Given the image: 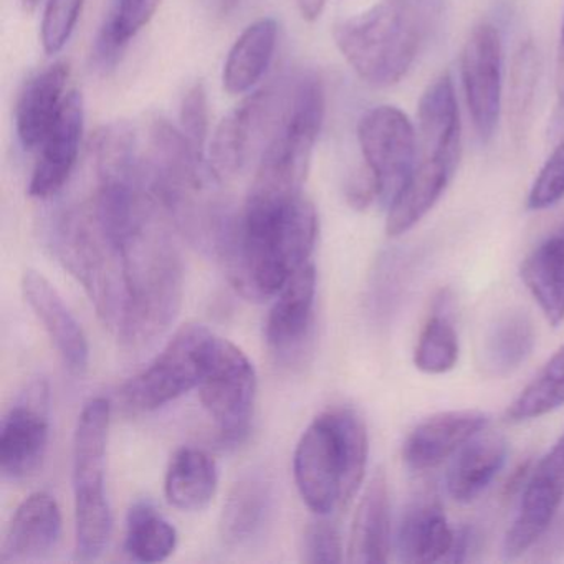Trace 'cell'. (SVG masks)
<instances>
[{
  "mask_svg": "<svg viewBox=\"0 0 564 564\" xmlns=\"http://www.w3.org/2000/svg\"><path fill=\"white\" fill-rule=\"evenodd\" d=\"M318 230V213L305 194H249L239 213L224 216L213 249L232 285L246 299L260 302L275 296L310 262Z\"/></svg>",
  "mask_w": 564,
  "mask_h": 564,
  "instance_id": "6da1fadb",
  "label": "cell"
},
{
  "mask_svg": "<svg viewBox=\"0 0 564 564\" xmlns=\"http://www.w3.org/2000/svg\"><path fill=\"white\" fill-rule=\"evenodd\" d=\"M173 223L160 200L121 240L124 295L115 332L127 351L151 348L183 305V259L171 232Z\"/></svg>",
  "mask_w": 564,
  "mask_h": 564,
  "instance_id": "7a4b0ae2",
  "label": "cell"
},
{
  "mask_svg": "<svg viewBox=\"0 0 564 564\" xmlns=\"http://www.w3.org/2000/svg\"><path fill=\"white\" fill-rule=\"evenodd\" d=\"M445 0H378L371 9L336 24V47L372 88H389L408 75L441 31Z\"/></svg>",
  "mask_w": 564,
  "mask_h": 564,
  "instance_id": "3957f363",
  "label": "cell"
},
{
  "mask_svg": "<svg viewBox=\"0 0 564 564\" xmlns=\"http://www.w3.org/2000/svg\"><path fill=\"white\" fill-rule=\"evenodd\" d=\"M368 429L349 408L319 414L296 445L293 474L306 507L328 517L351 503L368 467Z\"/></svg>",
  "mask_w": 564,
  "mask_h": 564,
  "instance_id": "277c9868",
  "label": "cell"
},
{
  "mask_svg": "<svg viewBox=\"0 0 564 564\" xmlns=\"http://www.w3.org/2000/svg\"><path fill=\"white\" fill-rule=\"evenodd\" d=\"M52 249L84 285L105 325L117 328L124 295L120 247L100 226L90 204L67 210L55 220Z\"/></svg>",
  "mask_w": 564,
  "mask_h": 564,
  "instance_id": "5b68a950",
  "label": "cell"
},
{
  "mask_svg": "<svg viewBox=\"0 0 564 564\" xmlns=\"http://www.w3.org/2000/svg\"><path fill=\"white\" fill-rule=\"evenodd\" d=\"M111 405L95 398L85 404L74 435L75 553L94 561L104 553L113 530L105 495V462Z\"/></svg>",
  "mask_w": 564,
  "mask_h": 564,
  "instance_id": "8992f818",
  "label": "cell"
},
{
  "mask_svg": "<svg viewBox=\"0 0 564 564\" xmlns=\"http://www.w3.org/2000/svg\"><path fill=\"white\" fill-rule=\"evenodd\" d=\"M292 85L293 78H280L247 95L220 121L207 160L219 183L239 176L253 160H260L282 127Z\"/></svg>",
  "mask_w": 564,
  "mask_h": 564,
  "instance_id": "52a82bcc",
  "label": "cell"
},
{
  "mask_svg": "<svg viewBox=\"0 0 564 564\" xmlns=\"http://www.w3.org/2000/svg\"><path fill=\"white\" fill-rule=\"evenodd\" d=\"M216 339L206 326H181L163 351L123 386L124 405L134 412H153L199 388Z\"/></svg>",
  "mask_w": 564,
  "mask_h": 564,
  "instance_id": "ba28073f",
  "label": "cell"
},
{
  "mask_svg": "<svg viewBox=\"0 0 564 564\" xmlns=\"http://www.w3.org/2000/svg\"><path fill=\"white\" fill-rule=\"evenodd\" d=\"M199 398L223 444H240L249 435L257 395V375L239 346L217 336Z\"/></svg>",
  "mask_w": 564,
  "mask_h": 564,
  "instance_id": "9c48e42d",
  "label": "cell"
},
{
  "mask_svg": "<svg viewBox=\"0 0 564 564\" xmlns=\"http://www.w3.org/2000/svg\"><path fill=\"white\" fill-rule=\"evenodd\" d=\"M358 141L366 167L378 187V200L389 206L417 166L419 138L408 115L381 105L362 115Z\"/></svg>",
  "mask_w": 564,
  "mask_h": 564,
  "instance_id": "30bf717a",
  "label": "cell"
},
{
  "mask_svg": "<svg viewBox=\"0 0 564 564\" xmlns=\"http://www.w3.org/2000/svg\"><path fill=\"white\" fill-rule=\"evenodd\" d=\"M503 44L495 25L481 22L468 35L460 58L462 85L471 123L481 143L497 131L501 111Z\"/></svg>",
  "mask_w": 564,
  "mask_h": 564,
  "instance_id": "8fae6325",
  "label": "cell"
},
{
  "mask_svg": "<svg viewBox=\"0 0 564 564\" xmlns=\"http://www.w3.org/2000/svg\"><path fill=\"white\" fill-rule=\"evenodd\" d=\"M51 394L35 381L19 395L0 427V470L9 480H24L39 470L48 445Z\"/></svg>",
  "mask_w": 564,
  "mask_h": 564,
  "instance_id": "7c38bea8",
  "label": "cell"
},
{
  "mask_svg": "<svg viewBox=\"0 0 564 564\" xmlns=\"http://www.w3.org/2000/svg\"><path fill=\"white\" fill-rule=\"evenodd\" d=\"M316 270L312 262L276 293L265 325V339L280 362L299 361L312 345L315 333Z\"/></svg>",
  "mask_w": 564,
  "mask_h": 564,
  "instance_id": "4fadbf2b",
  "label": "cell"
},
{
  "mask_svg": "<svg viewBox=\"0 0 564 564\" xmlns=\"http://www.w3.org/2000/svg\"><path fill=\"white\" fill-rule=\"evenodd\" d=\"M85 131V100L78 90L68 91L57 120L37 148L29 194L35 199L57 196L74 174Z\"/></svg>",
  "mask_w": 564,
  "mask_h": 564,
  "instance_id": "5bb4252c",
  "label": "cell"
},
{
  "mask_svg": "<svg viewBox=\"0 0 564 564\" xmlns=\"http://www.w3.org/2000/svg\"><path fill=\"white\" fill-rule=\"evenodd\" d=\"M22 292L25 302L51 336L65 368L72 375H84L90 365V346L84 328L65 305L58 290L41 272L28 270L22 279Z\"/></svg>",
  "mask_w": 564,
  "mask_h": 564,
  "instance_id": "9a60e30c",
  "label": "cell"
},
{
  "mask_svg": "<svg viewBox=\"0 0 564 564\" xmlns=\"http://www.w3.org/2000/svg\"><path fill=\"white\" fill-rule=\"evenodd\" d=\"M485 412L464 411L438 412L422 421L405 438L402 460L415 471L431 470L442 462L457 454L475 435L488 427Z\"/></svg>",
  "mask_w": 564,
  "mask_h": 564,
  "instance_id": "2e32d148",
  "label": "cell"
},
{
  "mask_svg": "<svg viewBox=\"0 0 564 564\" xmlns=\"http://www.w3.org/2000/svg\"><path fill=\"white\" fill-rule=\"evenodd\" d=\"M62 536V513L57 500L37 491L19 505L0 547L2 563L44 560Z\"/></svg>",
  "mask_w": 564,
  "mask_h": 564,
  "instance_id": "e0dca14e",
  "label": "cell"
},
{
  "mask_svg": "<svg viewBox=\"0 0 564 564\" xmlns=\"http://www.w3.org/2000/svg\"><path fill=\"white\" fill-rule=\"evenodd\" d=\"M563 500V478L538 464L524 484L517 517L505 534V557L514 560L531 550L553 523Z\"/></svg>",
  "mask_w": 564,
  "mask_h": 564,
  "instance_id": "ac0fdd59",
  "label": "cell"
},
{
  "mask_svg": "<svg viewBox=\"0 0 564 564\" xmlns=\"http://www.w3.org/2000/svg\"><path fill=\"white\" fill-rule=\"evenodd\" d=\"M70 65L55 62L29 78L15 104V131L25 151H37L64 107Z\"/></svg>",
  "mask_w": 564,
  "mask_h": 564,
  "instance_id": "d6986e66",
  "label": "cell"
},
{
  "mask_svg": "<svg viewBox=\"0 0 564 564\" xmlns=\"http://www.w3.org/2000/svg\"><path fill=\"white\" fill-rule=\"evenodd\" d=\"M417 127L422 158L458 163L462 127L451 75L442 74L425 88L419 100Z\"/></svg>",
  "mask_w": 564,
  "mask_h": 564,
  "instance_id": "ffe728a7",
  "label": "cell"
},
{
  "mask_svg": "<svg viewBox=\"0 0 564 564\" xmlns=\"http://www.w3.org/2000/svg\"><path fill=\"white\" fill-rule=\"evenodd\" d=\"M457 164L441 158H422L404 186L389 204L386 232L401 237L414 229L447 189Z\"/></svg>",
  "mask_w": 564,
  "mask_h": 564,
  "instance_id": "44dd1931",
  "label": "cell"
},
{
  "mask_svg": "<svg viewBox=\"0 0 564 564\" xmlns=\"http://www.w3.org/2000/svg\"><path fill=\"white\" fill-rule=\"evenodd\" d=\"M391 544L388 477L384 470H378L366 487L352 520L348 561L355 564L388 563Z\"/></svg>",
  "mask_w": 564,
  "mask_h": 564,
  "instance_id": "7402d4cb",
  "label": "cell"
},
{
  "mask_svg": "<svg viewBox=\"0 0 564 564\" xmlns=\"http://www.w3.org/2000/svg\"><path fill=\"white\" fill-rule=\"evenodd\" d=\"M273 505L272 481L262 471L243 475L229 491L223 513L219 533L224 544L239 547L256 540L267 521Z\"/></svg>",
  "mask_w": 564,
  "mask_h": 564,
  "instance_id": "603a6c76",
  "label": "cell"
},
{
  "mask_svg": "<svg viewBox=\"0 0 564 564\" xmlns=\"http://www.w3.org/2000/svg\"><path fill=\"white\" fill-rule=\"evenodd\" d=\"M455 530L435 498H421L405 510L398 530V553L404 563L447 561Z\"/></svg>",
  "mask_w": 564,
  "mask_h": 564,
  "instance_id": "cb8c5ba5",
  "label": "cell"
},
{
  "mask_svg": "<svg viewBox=\"0 0 564 564\" xmlns=\"http://www.w3.org/2000/svg\"><path fill=\"white\" fill-rule=\"evenodd\" d=\"M507 457V441L485 429L455 454L447 474L448 495L458 503H470L490 487Z\"/></svg>",
  "mask_w": 564,
  "mask_h": 564,
  "instance_id": "d4e9b609",
  "label": "cell"
},
{
  "mask_svg": "<svg viewBox=\"0 0 564 564\" xmlns=\"http://www.w3.org/2000/svg\"><path fill=\"white\" fill-rule=\"evenodd\" d=\"M279 22L262 18L246 28L227 54L224 90L232 97L250 94L272 65L279 44Z\"/></svg>",
  "mask_w": 564,
  "mask_h": 564,
  "instance_id": "484cf974",
  "label": "cell"
},
{
  "mask_svg": "<svg viewBox=\"0 0 564 564\" xmlns=\"http://www.w3.org/2000/svg\"><path fill=\"white\" fill-rule=\"evenodd\" d=\"M536 343L533 319L524 310L500 313L488 326L481 343V368L491 378H505L517 371Z\"/></svg>",
  "mask_w": 564,
  "mask_h": 564,
  "instance_id": "4316f807",
  "label": "cell"
},
{
  "mask_svg": "<svg viewBox=\"0 0 564 564\" xmlns=\"http://www.w3.org/2000/svg\"><path fill=\"white\" fill-rule=\"evenodd\" d=\"M521 280L551 326L564 322V237L541 242L521 263Z\"/></svg>",
  "mask_w": 564,
  "mask_h": 564,
  "instance_id": "83f0119b",
  "label": "cell"
},
{
  "mask_svg": "<svg viewBox=\"0 0 564 564\" xmlns=\"http://www.w3.org/2000/svg\"><path fill=\"white\" fill-rule=\"evenodd\" d=\"M219 484L214 458L196 447L176 452L167 468L164 491L177 510L200 511L213 501Z\"/></svg>",
  "mask_w": 564,
  "mask_h": 564,
  "instance_id": "f1b7e54d",
  "label": "cell"
},
{
  "mask_svg": "<svg viewBox=\"0 0 564 564\" xmlns=\"http://www.w3.org/2000/svg\"><path fill=\"white\" fill-rule=\"evenodd\" d=\"M177 531L151 501H137L128 511L124 551L138 563H161L174 553Z\"/></svg>",
  "mask_w": 564,
  "mask_h": 564,
  "instance_id": "f546056e",
  "label": "cell"
},
{
  "mask_svg": "<svg viewBox=\"0 0 564 564\" xmlns=\"http://www.w3.org/2000/svg\"><path fill=\"white\" fill-rule=\"evenodd\" d=\"M541 75L540 51L533 41H524L514 52L508 88V127L514 144L527 140L534 113L538 82Z\"/></svg>",
  "mask_w": 564,
  "mask_h": 564,
  "instance_id": "4dcf8cb0",
  "label": "cell"
},
{
  "mask_svg": "<svg viewBox=\"0 0 564 564\" xmlns=\"http://www.w3.org/2000/svg\"><path fill=\"white\" fill-rule=\"evenodd\" d=\"M564 405V346L508 405L510 422L533 421Z\"/></svg>",
  "mask_w": 564,
  "mask_h": 564,
  "instance_id": "1f68e13d",
  "label": "cell"
},
{
  "mask_svg": "<svg viewBox=\"0 0 564 564\" xmlns=\"http://www.w3.org/2000/svg\"><path fill=\"white\" fill-rule=\"evenodd\" d=\"M458 336L447 316L435 313L419 336L414 349V366L429 376L452 371L458 361Z\"/></svg>",
  "mask_w": 564,
  "mask_h": 564,
  "instance_id": "d6a6232c",
  "label": "cell"
},
{
  "mask_svg": "<svg viewBox=\"0 0 564 564\" xmlns=\"http://www.w3.org/2000/svg\"><path fill=\"white\" fill-rule=\"evenodd\" d=\"M85 0H47L41 24V44L47 55H58L74 35Z\"/></svg>",
  "mask_w": 564,
  "mask_h": 564,
  "instance_id": "836d02e7",
  "label": "cell"
},
{
  "mask_svg": "<svg viewBox=\"0 0 564 564\" xmlns=\"http://www.w3.org/2000/svg\"><path fill=\"white\" fill-rule=\"evenodd\" d=\"M181 131L197 153L206 156L209 141V98L203 82H196L181 101Z\"/></svg>",
  "mask_w": 564,
  "mask_h": 564,
  "instance_id": "e575fe53",
  "label": "cell"
},
{
  "mask_svg": "<svg viewBox=\"0 0 564 564\" xmlns=\"http://www.w3.org/2000/svg\"><path fill=\"white\" fill-rule=\"evenodd\" d=\"M564 199V141L554 148L528 194L527 207L534 213L551 209Z\"/></svg>",
  "mask_w": 564,
  "mask_h": 564,
  "instance_id": "d590c367",
  "label": "cell"
},
{
  "mask_svg": "<svg viewBox=\"0 0 564 564\" xmlns=\"http://www.w3.org/2000/svg\"><path fill=\"white\" fill-rule=\"evenodd\" d=\"M160 4L161 0H117L105 22L128 47L131 39L150 24Z\"/></svg>",
  "mask_w": 564,
  "mask_h": 564,
  "instance_id": "8d00e7d4",
  "label": "cell"
},
{
  "mask_svg": "<svg viewBox=\"0 0 564 564\" xmlns=\"http://www.w3.org/2000/svg\"><path fill=\"white\" fill-rule=\"evenodd\" d=\"M303 561L310 564L341 563V534L335 524L318 520L306 527L303 534Z\"/></svg>",
  "mask_w": 564,
  "mask_h": 564,
  "instance_id": "74e56055",
  "label": "cell"
},
{
  "mask_svg": "<svg viewBox=\"0 0 564 564\" xmlns=\"http://www.w3.org/2000/svg\"><path fill=\"white\" fill-rule=\"evenodd\" d=\"M345 196L349 206L358 210L368 209L376 199H379L375 177L368 167L348 177L345 184Z\"/></svg>",
  "mask_w": 564,
  "mask_h": 564,
  "instance_id": "f35d334b",
  "label": "cell"
},
{
  "mask_svg": "<svg viewBox=\"0 0 564 564\" xmlns=\"http://www.w3.org/2000/svg\"><path fill=\"white\" fill-rule=\"evenodd\" d=\"M326 0H296L300 15L305 22H316L325 11Z\"/></svg>",
  "mask_w": 564,
  "mask_h": 564,
  "instance_id": "ab89813d",
  "label": "cell"
},
{
  "mask_svg": "<svg viewBox=\"0 0 564 564\" xmlns=\"http://www.w3.org/2000/svg\"><path fill=\"white\" fill-rule=\"evenodd\" d=\"M557 113H560L561 123H564V90H563V94H561L560 107H557Z\"/></svg>",
  "mask_w": 564,
  "mask_h": 564,
  "instance_id": "60d3db41",
  "label": "cell"
},
{
  "mask_svg": "<svg viewBox=\"0 0 564 564\" xmlns=\"http://www.w3.org/2000/svg\"><path fill=\"white\" fill-rule=\"evenodd\" d=\"M563 45H564V22H563Z\"/></svg>",
  "mask_w": 564,
  "mask_h": 564,
  "instance_id": "b9f144b4",
  "label": "cell"
}]
</instances>
